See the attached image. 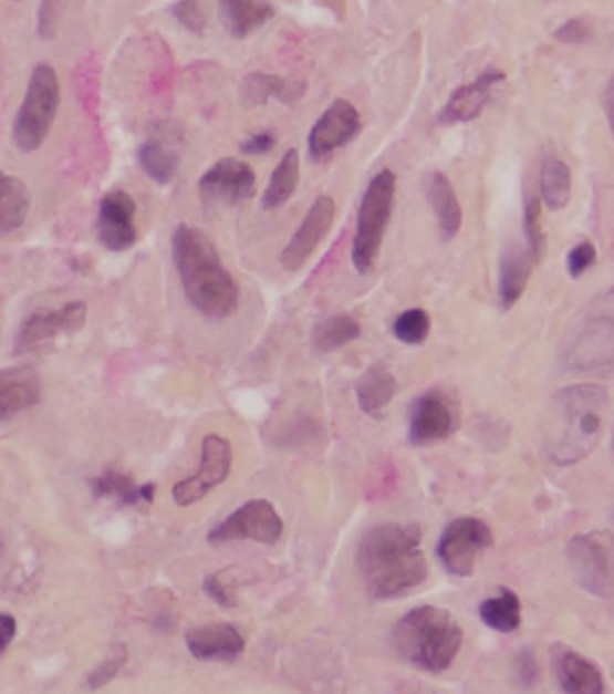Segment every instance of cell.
I'll return each instance as SVG.
<instances>
[{"label":"cell","instance_id":"1","mask_svg":"<svg viewBox=\"0 0 614 694\" xmlns=\"http://www.w3.org/2000/svg\"><path fill=\"white\" fill-rule=\"evenodd\" d=\"M358 572L370 595L381 601L400 598L429 576L418 525L383 524L370 529L357 550Z\"/></svg>","mask_w":614,"mask_h":694},{"label":"cell","instance_id":"2","mask_svg":"<svg viewBox=\"0 0 614 694\" xmlns=\"http://www.w3.org/2000/svg\"><path fill=\"white\" fill-rule=\"evenodd\" d=\"M610 394L599 384H575L553 397L542 449L556 466H575L590 457L604 435Z\"/></svg>","mask_w":614,"mask_h":694},{"label":"cell","instance_id":"3","mask_svg":"<svg viewBox=\"0 0 614 694\" xmlns=\"http://www.w3.org/2000/svg\"><path fill=\"white\" fill-rule=\"evenodd\" d=\"M171 257L186 298L214 320L237 311L240 291L214 242L200 229L180 224L171 237Z\"/></svg>","mask_w":614,"mask_h":694},{"label":"cell","instance_id":"4","mask_svg":"<svg viewBox=\"0 0 614 694\" xmlns=\"http://www.w3.org/2000/svg\"><path fill=\"white\" fill-rule=\"evenodd\" d=\"M393 646L416 670L444 673L449 670L464 646V630L446 608H413L395 624Z\"/></svg>","mask_w":614,"mask_h":694},{"label":"cell","instance_id":"5","mask_svg":"<svg viewBox=\"0 0 614 694\" xmlns=\"http://www.w3.org/2000/svg\"><path fill=\"white\" fill-rule=\"evenodd\" d=\"M397 194V177L392 170L378 172L364 191L358 206L357 228L352 244V262L361 275L372 271L377 262L387 224L392 219Z\"/></svg>","mask_w":614,"mask_h":694},{"label":"cell","instance_id":"6","mask_svg":"<svg viewBox=\"0 0 614 694\" xmlns=\"http://www.w3.org/2000/svg\"><path fill=\"white\" fill-rule=\"evenodd\" d=\"M60 105V83L54 69L40 63L31 74L24 102L13 123V142L19 151L34 152L44 145Z\"/></svg>","mask_w":614,"mask_h":694},{"label":"cell","instance_id":"7","mask_svg":"<svg viewBox=\"0 0 614 694\" xmlns=\"http://www.w3.org/2000/svg\"><path fill=\"white\" fill-rule=\"evenodd\" d=\"M566 558L576 584L584 592L610 598L614 588V535H576L568 541Z\"/></svg>","mask_w":614,"mask_h":694},{"label":"cell","instance_id":"8","mask_svg":"<svg viewBox=\"0 0 614 694\" xmlns=\"http://www.w3.org/2000/svg\"><path fill=\"white\" fill-rule=\"evenodd\" d=\"M492 545L493 535L489 525L479 518L464 516L447 525L436 553L450 576L469 578L475 572L479 556Z\"/></svg>","mask_w":614,"mask_h":694},{"label":"cell","instance_id":"9","mask_svg":"<svg viewBox=\"0 0 614 694\" xmlns=\"http://www.w3.org/2000/svg\"><path fill=\"white\" fill-rule=\"evenodd\" d=\"M283 535V520L274 509V505L263 498H254L238 507L235 512L220 521L211 532L208 541L214 545L229 541H257V543L274 545Z\"/></svg>","mask_w":614,"mask_h":694},{"label":"cell","instance_id":"10","mask_svg":"<svg viewBox=\"0 0 614 694\" xmlns=\"http://www.w3.org/2000/svg\"><path fill=\"white\" fill-rule=\"evenodd\" d=\"M562 364L573 372H593L614 364V320L591 318L570 335Z\"/></svg>","mask_w":614,"mask_h":694},{"label":"cell","instance_id":"11","mask_svg":"<svg viewBox=\"0 0 614 694\" xmlns=\"http://www.w3.org/2000/svg\"><path fill=\"white\" fill-rule=\"evenodd\" d=\"M87 303L69 301L62 309H40L25 318L15 338L17 354H28L60 335L76 334L87 321Z\"/></svg>","mask_w":614,"mask_h":694},{"label":"cell","instance_id":"12","mask_svg":"<svg viewBox=\"0 0 614 694\" xmlns=\"http://www.w3.org/2000/svg\"><path fill=\"white\" fill-rule=\"evenodd\" d=\"M231 444L220 435H208L202 442L199 472L179 481L171 490L175 504L179 507L197 504L209 490L220 486L231 472Z\"/></svg>","mask_w":614,"mask_h":694},{"label":"cell","instance_id":"13","mask_svg":"<svg viewBox=\"0 0 614 694\" xmlns=\"http://www.w3.org/2000/svg\"><path fill=\"white\" fill-rule=\"evenodd\" d=\"M458 426L460 415L452 398L440 390H430L413 404L407 438L413 446H430L447 441Z\"/></svg>","mask_w":614,"mask_h":694},{"label":"cell","instance_id":"14","mask_svg":"<svg viewBox=\"0 0 614 694\" xmlns=\"http://www.w3.org/2000/svg\"><path fill=\"white\" fill-rule=\"evenodd\" d=\"M257 188V174L243 160L223 157L200 177L199 191L209 205H238L251 199Z\"/></svg>","mask_w":614,"mask_h":694},{"label":"cell","instance_id":"15","mask_svg":"<svg viewBox=\"0 0 614 694\" xmlns=\"http://www.w3.org/2000/svg\"><path fill=\"white\" fill-rule=\"evenodd\" d=\"M136 200L123 189H112L97 211V240L108 251L131 249L137 240Z\"/></svg>","mask_w":614,"mask_h":694},{"label":"cell","instance_id":"16","mask_svg":"<svg viewBox=\"0 0 614 694\" xmlns=\"http://www.w3.org/2000/svg\"><path fill=\"white\" fill-rule=\"evenodd\" d=\"M334 219V199H330L329 195H321L315 199L314 205L310 206L305 219L300 224V228L295 229L291 242L287 244L281 252V266L287 271H300L314 255L315 249L320 248L323 238L329 235Z\"/></svg>","mask_w":614,"mask_h":694},{"label":"cell","instance_id":"17","mask_svg":"<svg viewBox=\"0 0 614 694\" xmlns=\"http://www.w3.org/2000/svg\"><path fill=\"white\" fill-rule=\"evenodd\" d=\"M361 132V114L348 100H335L309 134L310 156L323 159L354 142Z\"/></svg>","mask_w":614,"mask_h":694},{"label":"cell","instance_id":"18","mask_svg":"<svg viewBox=\"0 0 614 694\" xmlns=\"http://www.w3.org/2000/svg\"><path fill=\"white\" fill-rule=\"evenodd\" d=\"M553 675L564 694H605V680L595 662L556 642L550 650Z\"/></svg>","mask_w":614,"mask_h":694},{"label":"cell","instance_id":"19","mask_svg":"<svg viewBox=\"0 0 614 694\" xmlns=\"http://www.w3.org/2000/svg\"><path fill=\"white\" fill-rule=\"evenodd\" d=\"M185 639L189 653L200 662H231L246 650L242 633L228 622L191 628Z\"/></svg>","mask_w":614,"mask_h":694},{"label":"cell","instance_id":"20","mask_svg":"<svg viewBox=\"0 0 614 694\" xmlns=\"http://www.w3.org/2000/svg\"><path fill=\"white\" fill-rule=\"evenodd\" d=\"M503 80L504 73L498 69H487L485 73L479 74L475 82L456 89L452 96L449 97L446 108L441 111L440 122L449 123V125L450 123L472 122L489 102L492 89Z\"/></svg>","mask_w":614,"mask_h":694},{"label":"cell","instance_id":"21","mask_svg":"<svg viewBox=\"0 0 614 694\" xmlns=\"http://www.w3.org/2000/svg\"><path fill=\"white\" fill-rule=\"evenodd\" d=\"M539 260L532 249L521 244L508 248L499 266V303L503 309H512L522 292L527 291L528 280Z\"/></svg>","mask_w":614,"mask_h":694},{"label":"cell","instance_id":"22","mask_svg":"<svg viewBox=\"0 0 614 694\" xmlns=\"http://www.w3.org/2000/svg\"><path fill=\"white\" fill-rule=\"evenodd\" d=\"M42 395L39 375L33 370L11 369L2 372L0 377V415L2 418L11 417L24 412L39 403Z\"/></svg>","mask_w":614,"mask_h":694},{"label":"cell","instance_id":"23","mask_svg":"<svg viewBox=\"0 0 614 694\" xmlns=\"http://www.w3.org/2000/svg\"><path fill=\"white\" fill-rule=\"evenodd\" d=\"M397 379L392 374V370L384 363H377L370 366L363 377L358 379L355 394L358 406L366 415L383 417L384 410L397 395Z\"/></svg>","mask_w":614,"mask_h":694},{"label":"cell","instance_id":"24","mask_svg":"<svg viewBox=\"0 0 614 694\" xmlns=\"http://www.w3.org/2000/svg\"><path fill=\"white\" fill-rule=\"evenodd\" d=\"M91 489L97 498H111L126 507H141L154 501L155 487L152 484L136 486L131 476L122 472H105L91 480Z\"/></svg>","mask_w":614,"mask_h":694},{"label":"cell","instance_id":"25","mask_svg":"<svg viewBox=\"0 0 614 694\" xmlns=\"http://www.w3.org/2000/svg\"><path fill=\"white\" fill-rule=\"evenodd\" d=\"M427 197H429L430 206L435 209L436 219H438V226H440L444 237H456L460 231L464 215H461L460 200L456 197L455 188L446 175H430Z\"/></svg>","mask_w":614,"mask_h":694},{"label":"cell","instance_id":"26","mask_svg":"<svg viewBox=\"0 0 614 694\" xmlns=\"http://www.w3.org/2000/svg\"><path fill=\"white\" fill-rule=\"evenodd\" d=\"M220 15L232 37L246 39L274 17V8L269 2H243V0L228 2L226 0L220 4Z\"/></svg>","mask_w":614,"mask_h":694},{"label":"cell","instance_id":"27","mask_svg":"<svg viewBox=\"0 0 614 694\" xmlns=\"http://www.w3.org/2000/svg\"><path fill=\"white\" fill-rule=\"evenodd\" d=\"M479 619L485 626L498 633H513L521 626L522 610L518 593L510 588H501L492 598L479 604Z\"/></svg>","mask_w":614,"mask_h":694},{"label":"cell","instance_id":"28","mask_svg":"<svg viewBox=\"0 0 614 694\" xmlns=\"http://www.w3.org/2000/svg\"><path fill=\"white\" fill-rule=\"evenodd\" d=\"M31 197L22 180L11 175L0 177V231H11L24 226L30 214Z\"/></svg>","mask_w":614,"mask_h":694},{"label":"cell","instance_id":"29","mask_svg":"<svg viewBox=\"0 0 614 694\" xmlns=\"http://www.w3.org/2000/svg\"><path fill=\"white\" fill-rule=\"evenodd\" d=\"M298 185H300V152L291 148L281 157L277 170L272 172L261 206L266 209L281 208L291 200Z\"/></svg>","mask_w":614,"mask_h":694},{"label":"cell","instance_id":"30","mask_svg":"<svg viewBox=\"0 0 614 694\" xmlns=\"http://www.w3.org/2000/svg\"><path fill=\"white\" fill-rule=\"evenodd\" d=\"M137 160L150 179L168 185L179 172V154L157 139H148L137 151Z\"/></svg>","mask_w":614,"mask_h":694},{"label":"cell","instance_id":"31","mask_svg":"<svg viewBox=\"0 0 614 694\" xmlns=\"http://www.w3.org/2000/svg\"><path fill=\"white\" fill-rule=\"evenodd\" d=\"M303 93L305 87L301 83L287 82L274 74L254 73L246 82L247 100L260 105L269 102L271 97H278L285 103L298 102Z\"/></svg>","mask_w":614,"mask_h":694},{"label":"cell","instance_id":"32","mask_svg":"<svg viewBox=\"0 0 614 694\" xmlns=\"http://www.w3.org/2000/svg\"><path fill=\"white\" fill-rule=\"evenodd\" d=\"M361 325L354 315L335 314L326 318L314 331V346L318 352H334L350 345L361 335Z\"/></svg>","mask_w":614,"mask_h":694},{"label":"cell","instance_id":"33","mask_svg":"<svg viewBox=\"0 0 614 694\" xmlns=\"http://www.w3.org/2000/svg\"><path fill=\"white\" fill-rule=\"evenodd\" d=\"M541 194L548 208H566L571 197V172L562 160L550 159L542 166Z\"/></svg>","mask_w":614,"mask_h":694},{"label":"cell","instance_id":"34","mask_svg":"<svg viewBox=\"0 0 614 694\" xmlns=\"http://www.w3.org/2000/svg\"><path fill=\"white\" fill-rule=\"evenodd\" d=\"M430 331L429 314L424 309H409L402 312L393 323V334L406 345H420Z\"/></svg>","mask_w":614,"mask_h":694},{"label":"cell","instance_id":"35","mask_svg":"<svg viewBox=\"0 0 614 694\" xmlns=\"http://www.w3.org/2000/svg\"><path fill=\"white\" fill-rule=\"evenodd\" d=\"M126 661H128V650L125 644H117L112 648L111 653L105 656V661L102 664L96 665L91 675L87 676V690L97 691L111 684L112 680L116 679L125 667Z\"/></svg>","mask_w":614,"mask_h":694},{"label":"cell","instance_id":"36","mask_svg":"<svg viewBox=\"0 0 614 694\" xmlns=\"http://www.w3.org/2000/svg\"><path fill=\"white\" fill-rule=\"evenodd\" d=\"M524 229H527L528 248L532 249L538 260H541L542 246H544V234L541 224V200H528L527 211H524Z\"/></svg>","mask_w":614,"mask_h":694},{"label":"cell","instance_id":"37","mask_svg":"<svg viewBox=\"0 0 614 694\" xmlns=\"http://www.w3.org/2000/svg\"><path fill=\"white\" fill-rule=\"evenodd\" d=\"M171 11H174L175 19L179 20V24L189 33L202 34L208 28V17L199 2H177Z\"/></svg>","mask_w":614,"mask_h":694},{"label":"cell","instance_id":"38","mask_svg":"<svg viewBox=\"0 0 614 694\" xmlns=\"http://www.w3.org/2000/svg\"><path fill=\"white\" fill-rule=\"evenodd\" d=\"M596 249L591 242L576 244L568 255V272L573 278H581L595 263Z\"/></svg>","mask_w":614,"mask_h":694},{"label":"cell","instance_id":"39","mask_svg":"<svg viewBox=\"0 0 614 694\" xmlns=\"http://www.w3.org/2000/svg\"><path fill=\"white\" fill-rule=\"evenodd\" d=\"M555 37L556 40H561L562 44H582L585 40H590L591 28L585 24L584 20L571 19L556 30Z\"/></svg>","mask_w":614,"mask_h":694},{"label":"cell","instance_id":"40","mask_svg":"<svg viewBox=\"0 0 614 694\" xmlns=\"http://www.w3.org/2000/svg\"><path fill=\"white\" fill-rule=\"evenodd\" d=\"M204 592L208 593L209 598L218 602L220 607L229 608L237 601L231 590H229L228 584L223 583L222 579L218 578V576H211V578L204 581Z\"/></svg>","mask_w":614,"mask_h":694},{"label":"cell","instance_id":"41","mask_svg":"<svg viewBox=\"0 0 614 694\" xmlns=\"http://www.w3.org/2000/svg\"><path fill=\"white\" fill-rule=\"evenodd\" d=\"M274 145H277V136L272 132H258L242 143V152L249 156H260V154L271 152Z\"/></svg>","mask_w":614,"mask_h":694},{"label":"cell","instance_id":"42","mask_svg":"<svg viewBox=\"0 0 614 694\" xmlns=\"http://www.w3.org/2000/svg\"><path fill=\"white\" fill-rule=\"evenodd\" d=\"M56 15H59V6L53 2H44L40 6L37 31L42 39H53L54 30H56Z\"/></svg>","mask_w":614,"mask_h":694},{"label":"cell","instance_id":"43","mask_svg":"<svg viewBox=\"0 0 614 694\" xmlns=\"http://www.w3.org/2000/svg\"><path fill=\"white\" fill-rule=\"evenodd\" d=\"M0 628H2V653L10 648L11 641L17 635V621L10 613H2L0 617Z\"/></svg>","mask_w":614,"mask_h":694},{"label":"cell","instance_id":"44","mask_svg":"<svg viewBox=\"0 0 614 694\" xmlns=\"http://www.w3.org/2000/svg\"><path fill=\"white\" fill-rule=\"evenodd\" d=\"M519 673H521V679L527 684H532L533 680L538 679V664H535V659L527 651L519 659Z\"/></svg>","mask_w":614,"mask_h":694},{"label":"cell","instance_id":"45","mask_svg":"<svg viewBox=\"0 0 614 694\" xmlns=\"http://www.w3.org/2000/svg\"><path fill=\"white\" fill-rule=\"evenodd\" d=\"M604 108L607 120H610L611 131L614 134V76L610 80L604 91Z\"/></svg>","mask_w":614,"mask_h":694},{"label":"cell","instance_id":"46","mask_svg":"<svg viewBox=\"0 0 614 694\" xmlns=\"http://www.w3.org/2000/svg\"><path fill=\"white\" fill-rule=\"evenodd\" d=\"M613 535H614V532H613Z\"/></svg>","mask_w":614,"mask_h":694}]
</instances>
